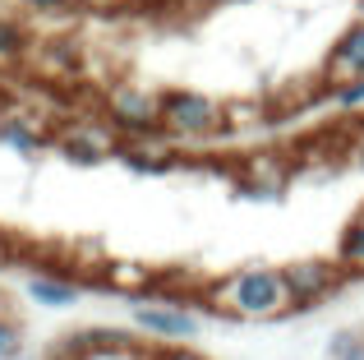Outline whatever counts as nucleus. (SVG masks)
<instances>
[{
    "label": "nucleus",
    "instance_id": "1",
    "mask_svg": "<svg viewBox=\"0 0 364 360\" xmlns=\"http://www.w3.org/2000/svg\"><path fill=\"white\" fill-rule=\"evenodd\" d=\"M203 305L213 314L226 319H286L291 309V291H286V277L277 263H245L231 277L213 282L203 296Z\"/></svg>",
    "mask_w": 364,
    "mask_h": 360
},
{
    "label": "nucleus",
    "instance_id": "2",
    "mask_svg": "<svg viewBox=\"0 0 364 360\" xmlns=\"http://www.w3.org/2000/svg\"><path fill=\"white\" fill-rule=\"evenodd\" d=\"M161 134L176 144H203L226 134V107L198 88H166L161 92Z\"/></svg>",
    "mask_w": 364,
    "mask_h": 360
},
{
    "label": "nucleus",
    "instance_id": "3",
    "mask_svg": "<svg viewBox=\"0 0 364 360\" xmlns=\"http://www.w3.org/2000/svg\"><path fill=\"white\" fill-rule=\"evenodd\" d=\"M107 125L124 144H148V134H161V92H148L139 83H116L107 92Z\"/></svg>",
    "mask_w": 364,
    "mask_h": 360
},
{
    "label": "nucleus",
    "instance_id": "4",
    "mask_svg": "<svg viewBox=\"0 0 364 360\" xmlns=\"http://www.w3.org/2000/svg\"><path fill=\"white\" fill-rule=\"evenodd\" d=\"M282 277H286V291H291V309L300 314V309H314L323 300H332L346 287L350 272L337 259H291L282 268Z\"/></svg>",
    "mask_w": 364,
    "mask_h": 360
},
{
    "label": "nucleus",
    "instance_id": "5",
    "mask_svg": "<svg viewBox=\"0 0 364 360\" xmlns=\"http://www.w3.org/2000/svg\"><path fill=\"white\" fill-rule=\"evenodd\" d=\"M203 319L189 305H176V300H143L134 305V333L148 337V342L161 346H189V337H198Z\"/></svg>",
    "mask_w": 364,
    "mask_h": 360
},
{
    "label": "nucleus",
    "instance_id": "6",
    "mask_svg": "<svg viewBox=\"0 0 364 360\" xmlns=\"http://www.w3.org/2000/svg\"><path fill=\"white\" fill-rule=\"evenodd\" d=\"M323 79H328V88H337V83H350V79H364V23L341 28V37L332 42L328 60H323Z\"/></svg>",
    "mask_w": 364,
    "mask_h": 360
},
{
    "label": "nucleus",
    "instance_id": "7",
    "mask_svg": "<svg viewBox=\"0 0 364 360\" xmlns=\"http://www.w3.org/2000/svg\"><path fill=\"white\" fill-rule=\"evenodd\" d=\"M0 144H5L9 153H18V157H33V153H42V148L51 144V129H46L33 111L14 107V111L0 116Z\"/></svg>",
    "mask_w": 364,
    "mask_h": 360
},
{
    "label": "nucleus",
    "instance_id": "8",
    "mask_svg": "<svg viewBox=\"0 0 364 360\" xmlns=\"http://www.w3.org/2000/svg\"><path fill=\"white\" fill-rule=\"evenodd\" d=\"M55 144H60V153L70 157V162H79V166H97V162H107V157H116V153H120L116 134H107V129H92V125L65 129Z\"/></svg>",
    "mask_w": 364,
    "mask_h": 360
},
{
    "label": "nucleus",
    "instance_id": "9",
    "mask_svg": "<svg viewBox=\"0 0 364 360\" xmlns=\"http://www.w3.org/2000/svg\"><path fill=\"white\" fill-rule=\"evenodd\" d=\"M23 291L42 309H74L79 305V282H70L65 272H28Z\"/></svg>",
    "mask_w": 364,
    "mask_h": 360
},
{
    "label": "nucleus",
    "instance_id": "10",
    "mask_svg": "<svg viewBox=\"0 0 364 360\" xmlns=\"http://www.w3.org/2000/svg\"><path fill=\"white\" fill-rule=\"evenodd\" d=\"M116 157L129 166V171H139V176H161V171L176 166V153H171L166 144H120Z\"/></svg>",
    "mask_w": 364,
    "mask_h": 360
},
{
    "label": "nucleus",
    "instance_id": "11",
    "mask_svg": "<svg viewBox=\"0 0 364 360\" xmlns=\"http://www.w3.org/2000/svg\"><path fill=\"white\" fill-rule=\"evenodd\" d=\"M33 55V37L18 18L0 14V70H18V65Z\"/></svg>",
    "mask_w": 364,
    "mask_h": 360
},
{
    "label": "nucleus",
    "instance_id": "12",
    "mask_svg": "<svg viewBox=\"0 0 364 360\" xmlns=\"http://www.w3.org/2000/svg\"><path fill=\"white\" fill-rule=\"evenodd\" d=\"M337 263L350 272V277H364V208L346 222V231H341V240H337Z\"/></svg>",
    "mask_w": 364,
    "mask_h": 360
},
{
    "label": "nucleus",
    "instance_id": "13",
    "mask_svg": "<svg viewBox=\"0 0 364 360\" xmlns=\"http://www.w3.org/2000/svg\"><path fill=\"white\" fill-rule=\"evenodd\" d=\"M328 360H364V333L337 328V333L328 337Z\"/></svg>",
    "mask_w": 364,
    "mask_h": 360
},
{
    "label": "nucleus",
    "instance_id": "14",
    "mask_svg": "<svg viewBox=\"0 0 364 360\" xmlns=\"http://www.w3.org/2000/svg\"><path fill=\"white\" fill-rule=\"evenodd\" d=\"M332 107L337 111H360L364 107V79H350V83H337V88H328Z\"/></svg>",
    "mask_w": 364,
    "mask_h": 360
},
{
    "label": "nucleus",
    "instance_id": "15",
    "mask_svg": "<svg viewBox=\"0 0 364 360\" xmlns=\"http://www.w3.org/2000/svg\"><path fill=\"white\" fill-rule=\"evenodd\" d=\"M23 356V328L9 314H0V360H18Z\"/></svg>",
    "mask_w": 364,
    "mask_h": 360
},
{
    "label": "nucleus",
    "instance_id": "16",
    "mask_svg": "<svg viewBox=\"0 0 364 360\" xmlns=\"http://www.w3.org/2000/svg\"><path fill=\"white\" fill-rule=\"evenodd\" d=\"M18 5H23L28 14H37V18H60V14H74L79 0H18Z\"/></svg>",
    "mask_w": 364,
    "mask_h": 360
},
{
    "label": "nucleus",
    "instance_id": "17",
    "mask_svg": "<svg viewBox=\"0 0 364 360\" xmlns=\"http://www.w3.org/2000/svg\"><path fill=\"white\" fill-rule=\"evenodd\" d=\"M263 120V111L254 107V102H235V107H226V129H240V125H258Z\"/></svg>",
    "mask_w": 364,
    "mask_h": 360
},
{
    "label": "nucleus",
    "instance_id": "18",
    "mask_svg": "<svg viewBox=\"0 0 364 360\" xmlns=\"http://www.w3.org/2000/svg\"><path fill=\"white\" fill-rule=\"evenodd\" d=\"M148 360H208V356H198L194 346H152Z\"/></svg>",
    "mask_w": 364,
    "mask_h": 360
},
{
    "label": "nucleus",
    "instance_id": "19",
    "mask_svg": "<svg viewBox=\"0 0 364 360\" xmlns=\"http://www.w3.org/2000/svg\"><path fill=\"white\" fill-rule=\"evenodd\" d=\"M83 9H97V14H111V9H120V5H129V0H79Z\"/></svg>",
    "mask_w": 364,
    "mask_h": 360
},
{
    "label": "nucleus",
    "instance_id": "20",
    "mask_svg": "<svg viewBox=\"0 0 364 360\" xmlns=\"http://www.w3.org/2000/svg\"><path fill=\"white\" fill-rule=\"evenodd\" d=\"M350 157H355V166L364 171V125L355 129V139H350Z\"/></svg>",
    "mask_w": 364,
    "mask_h": 360
},
{
    "label": "nucleus",
    "instance_id": "21",
    "mask_svg": "<svg viewBox=\"0 0 364 360\" xmlns=\"http://www.w3.org/2000/svg\"><path fill=\"white\" fill-rule=\"evenodd\" d=\"M92 360H148L143 346H134V351H116V356H92Z\"/></svg>",
    "mask_w": 364,
    "mask_h": 360
},
{
    "label": "nucleus",
    "instance_id": "22",
    "mask_svg": "<svg viewBox=\"0 0 364 360\" xmlns=\"http://www.w3.org/2000/svg\"><path fill=\"white\" fill-rule=\"evenodd\" d=\"M355 18H360V23H364V0H355Z\"/></svg>",
    "mask_w": 364,
    "mask_h": 360
},
{
    "label": "nucleus",
    "instance_id": "23",
    "mask_svg": "<svg viewBox=\"0 0 364 360\" xmlns=\"http://www.w3.org/2000/svg\"><path fill=\"white\" fill-rule=\"evenodd\" d=\"M231 5H249V0H231Z\"/></svg>",
    "mask_w": 364,
    "mask_h": 360
},
{
    "label": "nucleus",
    "instance_id": "24",
    "mask_svg": "<svg viewBox=\"0 0 364 360\" xmlns=\"http://www.w3.org/2000/svg\"><path fill=\"white\" fill-rule=\"evenodd\" d=\"M18 360H33V356H18Z\"/></svg>",
    "mask_w": 364,
    "mask_h": 360
}]
</instances>
